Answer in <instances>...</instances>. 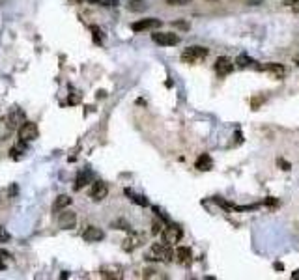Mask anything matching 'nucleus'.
Returning <instances> with one entry per match:
<instances>
[{"mask_svg":"<svg viewBox=\"0 0 299 280\" xmlns=\"http://www.w3.org/2000/svg\"><path fill=\"white\" fill-rule=\"evenodd\" d=\"M266 204H267V206H273V204H277V200H275V198H267Z\"/></svg>","mask_w":299,"mask_h":280,"instance_id":"30","label":"nucleus"},{"mask_svg":"<svg viewBox=\"0 0 299 280\" xmlns=\"http://www.w3.org/2000/svg\"><path fill=\"white\" fill-rule=\"evenodd\" d=\"M232 69H234V64H232L230 58H226V56L217 58V62H215V73H217L219 77H226Z\"/></svg>","mask_w":299,"mask_h":280,"instance_id":"9","label":"nucleus"},{"mask_svg":"<svg viewBox=\"0 0 299 280\" xmlns=\"http://www.w3.org/2000/svg\"><path fill=\"white\" fill-rule=\"evenodd\" d=\"M0 259L2 261H6V259H10V252H6V250L0 249Z\"/></svg>","mask_w":299,"mask_h":280,"instance_id":"29","label":"nucleus"},{"mask_svg":"<svg viewBox=\"0 0 299 280\" xmlns=\"http://www.w3.org/2000/svg\"><path fill=\"white\" fill-rule=\"evenodd\" d=\"M58 224H60V228H64V230L75 228V224H77V215H75L73 211H62L60 217H58Z\"/></svg>","mask_w":299,"mask_h":280,"instance_id":"11","label":"nucleus"},{"mask_svg":"<svg viewBox=\"0 0 299 280\" xmlns=\"http://www.w3.org/2000/svg\"><path fill=\"white\" fill-rule=\"evenodd\" d=\"M176 259H178V263H182V265H189L192 261V252L189 247H180V249L176 250Z\"/></svg>","mask_w":299,"mask_h":280,"instance_id":"14","label":"nucleus"},{"mask_svg":"<svg viewBox=\"0 0 299 280\" xmlns=\"http://www.w3.org/2000/svg\"><path fill=\"white\" fill-rule=\"evenodd\" d=\"M108 194V187L107 183H103V181H96L94 185H92V193H90V196L94 202H101L103 198H107Z\"/></svg>","mask_w":299,"mask_h":280,"instance_id":"10","label":"nucleus"},{"mask_svg":"<svg viewBox=\"0 0 299 280\" xmlns=\"http://www.w3.org/2000/svg\"><path fill=\"white\" fill-rule=\"evenodd\" d=\"M277 165L280 166V168H282V170H290V163H284V161H282V159H278V161H277Z\"/></svg>","mask_w":299,"mask_h":280,"instance_id":"28","label":"nucleus"},{"mask_svg":"<svg viewBox=\"0 0 299 280\" xmlns=\"http://www.w3.org/2000/svg\"><path fill=\"white\" fill-rule=\"evenodd\" d=\"M26 144H28V142H22V140H19V144L13 146V148H11V151H10L11 159H19V157L26 151Z\"/></svg>","mask_w":299,"mask_h":280,"instance_id":"17","label":"nucleus"},{"mask_svg":"<svg viewBox=\"0 0 299 280\" xmlns=\"http://www.w3.org/2000/svg\"><path fill=\"white\" fill-rule=\"evenodd\" d=\"M161 234H163V241L169 243V245H176L183 237V230L180 226H176V224H169L167 228H163Z\"/></svg>","mask_w":299,"mask_h":280,"instance_id":"5","label":"nucleus"},{"mask_svg":"<svg viewBox=\"0 0 299 280\" xmlns=\"http://www.w3.org/2000/svg\"><path fill=\"white\" fill-rule=\"evenodd\" d=\"M10 232L4 228V226H0V243H6V241H10Z\"/></svg>","mask_w":299,"mask_h":280,"instance_id":"22","label":"nucleus"},{"mask_svg":"<svg viewBox=\"0 0 299 280\" xmlns=\"http://www.w3.org/2000/svg\"><path fill=\"white\" fill-rule=\"evenodd\" d=\"M286 4H292V6H294V4H299V0H286Z\"/></svg>","mask_w":299,"mask_h":280,"instance_id":"32","label":"nucleus"},{"mask_svg":"<svg viewBox=\"0 0 299 280\" xmlns=\"http://www.w3.org/2000/svg\"><path fill=\"white\" fill-rule=\"evenodd\" d=\"M159 26H161L159 19H140V21L131 24V30L133 32H146V30H153V28H159Z\"/></svg>","mask_w":299,"mask_h":280,"instance_id":"7","label":"nucleus"},{"mask_svg":"<svg viewBox=\"0 0 299 280\" xmlns=\"http://www.w3.org/2000/svg\"><path fill=\"white\" fill-rule=\"evenodd\" d=\"M256 69L273 75V79H282L286 75V69H284L282 64H264V65H256Z\"/></svg>","mask_w":299,"mask_h":280,"instance_id":"6","label":"nucleus"},{"mask_svg":"<svg viewBox=\"0 0 299 280\" xmlns=\"http://www.w3.org/2000/svg\"><path fill=\"white\" fill-rule=\"evenodd\" d=\"M2 269H6V263H4L2 259H0V271H2Z\"/></svg>","mask_w":299,"mask_h":280,"instance_id":"34","label":"nucleus"},{"mask_svg":"<svg viewBox=\"0 0 299 280\" xmlns=\"http://www.w3.org/2000/svg\"><path fill=\"white\" fill-rule=\"evenodd\" d=\"M86 2H90V4H97V6H108V4H110V0H86Z\"/></svg>","mask_w":299,"mask_h":280,"instance_id":"27","label":"nucleus"},{"mask_svg":"<svg viewBox=\"0 0 299 280\" xmlns=\"http://www.w3.org/2000/svg\"><path fill=\"white\" fill-rule=\"evenodd\" d=\"M172 245H169V243H155L151 249H150V252L146 254V259H153V261H172L174 259V256H176V252L171 249Z\"/></svg>","mask_w":299,"mask_h":280,"instance_id":"1","label":"nucleus"},{"mask_svg":"<svg viewBox=\"0 0 299 280\" xmlns=\"http://www.w3.org/2000/svg\"><path fill=\"white\" fill-rule=\"evenodd\" d=\"M208 56V49L206 47H187L182 54V60L183 62H189V64H196V62H202L204 58Z\"/></svg>","mask_w":299,"mask_h":280,"instance_id":"2","label":"nucleus"},{"mask_svg":"<svg viewBox=\"0 0 299 280\" xmlns=\"http://www.w3.org/2000/svg\"><path fill=\"white\" fill-rule=\"evenodd\" d=\"M13 133V125H11L10 118L8 116H2L0 118V140H8Z\"/></svg>","mask_w":299,"mask_h":280,"instance_id":"13","label":"nucleus"},{"mask_svg":"<svg viewBox=\"0 0 299 280\" xmlns=\"http://www.w3.org/2000/svg\"><path fill=\"white\" fill-rule=\"evenodd\" d=\"M69 204H71V198L67 196V194H62V196L56 198V202H54V211H58V209L67 208Z\"/></svg>","mask_w":299,"mask_h":280,"instance_id":"19","label":"nucleus"},{"mask_svg":"<svg viewBox=\"0 0 299 280\" xmlns=\"http://www.w3.org/2000/svg\"><path fill=\"white\" fill-rule=\"evenodd\" d=\"M151 40L161 47H174L180 43V36L172 34V32H155V34H151Z\"/></svg>","mask_w":299,"mask_h":280,"instance_id":"3","label":"nucleus"},{"mask_svg":"<svg viewBox=\"0 0 299 280\" xmlns=\"http://www.w3.org/2000/svg\"><path fill=\"white\" fill-rule=\"evenodd\" d=\"M292 280H299V269L292 273Z\"/></svg>","mask_w":299,"mask_h":280,"instance_id":"31","label":"nucleus"},{"mask_svg":"<svg viewBox=\"0 0 299 280\" xmlns=\"http://www.w3.org/2000/svg\"><path fill=\"white\" fill-rule=\"evenodd\" d=\"M92 32H94V40H96V43H101V30H99L97 26H92Z\"/></svg>","mask_w":299,"mask_h":280,"instance_id":"25","label":"nucleus"},{"mask_svg":"<svg viewBox=\"0 0 299 280\" xmlns=\"http://www.w3.org/2000/svg\"><path fill=\"white\" fill-rule=\"evenodd\" d=\"M38 136H40V129L34 122H24L19 127V140L22 142H34Z\"/></svg>","mask_w":299,"mask_h":280,"instance_id":"4","label":"nucleus"},{"mask_svg":"<svg viewBox=\"0 0 299 280\" xmlns=\"http://www.w3.org/2000/svg\"><path fill=\"white\" fill-rule=\"evenodd\" d=\"M144 279H153V277H159L157 275V271L155 269H144V275H142Z\"/></svg>","mask_w":299,"mask_h":280,"instance_id":"24","label":"nucleus"},{"mask_svg":"<svg viewBox=\"0 0 299 280\" xmlns=\"http://www.w3.org/2000/svg\"><path fill=\"white\" fill-rule=\"evenodd\" d=\"M169 6H185V4H189L191 0H165Z\"/></svg>","mask_w":299,"mask_h":280,"instance_id":"23","label":"nucleus"},{"mask_svg":"<svg viewBox=\"0 0 299 280\" xmlns=\"http://www.w3.org/2000/svg\"><path fill=\"white\" fill-rule=\"evenodd\" d=\"M194 166H196V170H200V172H208V170L214 168V159H212L210 153H202V155H198Z\"/></svg>","mask_w":299,"mask_h":280,"instance_id":"12","label":"nucleus"},{"mask_svg":"<svg viewBox=\"0 0 299 280\" xmlns=\"http://www.w3.org/2000/svg\"><path fill=\"white\" fill-rule=\"evenodd\" d=\"M161 232H163V230H161V224L155 220V222L151 224V234H153V236H157V234H161Z\"/></svg>","mask_w":299,"mask_h":280,"instance_id":"26","label":"nucleus"},{"mask_svg":"<svg viewBox=\"0 0 299 280\" xmlns=\"http://www.w3.org/2000/svg\"><path fill=\"white\" fill-rule=\"evenodd\" d=\"M90 179H92V172H90V170H83V172H79V176H77V179H75L73 189L75 191H81L83 187L90 183Z\"/></svg>","mask_w":299,"mask_h":280,"instance_id":"16","label":"nucleus"},{"mask_svg":"<svg viewBox=\"0 0 299 280\" xmlns=\"http://www.w3.org/2000/svg\"><path fill=\"white\" fill-rule=\"evenodd\" d=\"M235 64H237L239 67H249L251 64H256V62H255V60H251V58H249L247 54H241V56L237 58V62H235Z\"/></svg>","mask_w":299,"mask_h":280,"instance_id":"21","label":"nucleus"},{"mask_svg":"<svg viewBox=\"0 0 299 280\" xmlns=\"http://www.w3.org/2000/svg\"><path fill=\"white\" fill-rule=\"evenodd\" d=\"M294 62H296V65H299V52L296 54V56H294Z\"/></svg>","mask_w":299,"mask_h":280,"instance_id":"33","label":"nucleus"},{"mask_svg":"<svg viewBox=\"0 0 299 280\" xmlns=\"http://www.w3.org/2000/svg\"><path fill=\"white\" fill-rule=\"evenodd\" d=\"M83 239L88 241V243H97V241H103L105 239V232L97 226H88V228L83 232Z\"/></svg>","mask_w":299,"mask_h":280,"instance_id":"8","label":"nucleus"},{"mask_svg":"<svg viewBox=\"0 0 299 280\" xmlns=\"http://www.w3.org/2000/svg\"><path fill=\"white\" fill-rule=\"evenodd\" d=\"M8 118H10V122H11V125H13V127H17V125L21 127V125L26 122V120H24V112H22L19 107H13V110L8 114Z\"/></svg>","mask_w":299,"mask_h":280,"instance_id":"15","label":"nucleus"},{"mask_svg":"<svg viewBox=\"0 0 299 280\" xmlns=\"http://www.w3.org/2000/svg\"><path fill=\"white\" fill-rule=\"evenodd\" d=\"M126 194H128V196H131V202H133V204H139V206H142V208H146V206H148V200H146V198L140 196V194H135V193H131L129 189H126Z\"/></svg>","mask_w":299,"mask_h":280,"instance_id":"18","label":"nucleus"},{"mask_svg":"<svg viewBox=\"0 0 299 280\" xmlns=\"http://www.w3.org/2000/svg\"><path fill=\"white\" fill-rule=\"evenodd\" d=\"M128 8L131 11H144L146 10V2H144V0H131Z\"/></svg>","mask_w":299,"mask_h":280,"instance_id":"20","label":"nucleus"}]
</instances>
